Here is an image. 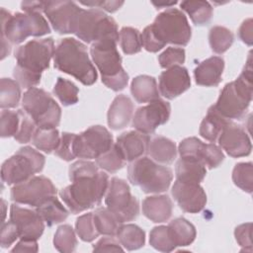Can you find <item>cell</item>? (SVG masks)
Returning <instances> with one entry per match:
<instances>
[{
	"mask_svg": "<svg viewBox=\"0 0 253 253\" xmlns=\"http://www.w3.org/2000/svg\"><path fill=\"white\" fill-rule=\"evenodd\" d=\"M149 243L154 249L161 252H171L176 248L170 237L168 227L164 225L155 226L150 231Z\"/></svg>",
	"mask_w": 253,
	"mask_h": 253,
	"instance_id": "obj_42",
	"label": "cell"
},
{
	"mask_svg": "<svg viewBox=\"0 0 253 253\" xmlns=\"http://www.w3.org/2000/svg\"><path fill=\"white\" fill-rule=\"evenodd\" d=\"M10 220L16 225L20 238L24 240H38L44 229L43 220L36 211L15 204L10 208Z\"/></svg>",
	"mask_w": 253,
	"mask_h": 253,
	"instance_id": "obj_17",
	"label": "cell"
},
{
	"mask_svg": "<svg viewBox=\"0 0 253 253\" xmlns=\"http://www.w3.org/2000/svg\"><path fill=\"white\" fill-rule=\"evenodd\" d=\"M124 249L120 246V244L111 236L101 238L94 246L93 251L95 252H117L123 251Z\"/></svg>",
	"mask_w": 253,
	"mask_h": 253,
	"instance_id": "obj_53",
	"label": "cell"
},
{
	"mask_svg": "<svg viewBox=\"0 0 253 253\" xmlns=\"http://www.w3.org/2000/svg\"><path fill=\"white\" fill-rule=\"evenodd\" d=\"M2 40V56L1 58H5V56H7L9 53H10V50H11V44L10 42L5 39V38H1Z\"/></svg>",
	"mask_w": 253,
	"mask_h": 253,
	"instance_id": "obj_58",
	"label": "cell"
},
{
	"mask_svg": "<svg viewBox=\"0 0 253 253\" xmlns=\"http://www.w3.org/2000/svg\"><path fill=\"white\" fill-rule=\"evenodd\" d=\"M151 26L165 44L186 45L191 40L192 32L187 17L176 8L166 9L158 14Z\"/></svg>",
	"mask_w": 253,
	"mask_h": 253,
	"instance_id": "obj_11",
	"label": "cell"
},
{
	"mask_svg": "<svg viewBox=\"0 0 253 253\" xmlns=\"http://www.w3.org/2000/svg\"><path fill=\"white\" fill-rule=\"evenodd\" d=\"M18 238H20V236H19L18 229H17L16 225L14 224V222L9 220L8 222L2 224L1 240H0L2 248L10 247Z\"/></svg>",
	"mask_w": 253,
	"mask_h": 253,
	"instance_id": "obj_52",
	"label": "cell"
},
{
	"mask_svg": "<svg viewBox=\"0 0 253 253\" xmlns=\"http://www.w3.org/2000/svg\"><path fill=\"white\" fill-rule=\"evenodd\" d=\"M75 229L81 240L91 242L99 236V232L96 228L93 212H87L80 215L75 223Z\"/></svg>",
	"mask_w": 253,
	"mask_h": 253,
	"instance_id": "obj_43",
	"label": "cell"
},
{
	"mask_svg": "<svg viewBox=\"0 0 253 253\" xmlns=\"http://www.w3.org/2000/svg\"><path fill=\"white\" fill-rule=\"evenodd\" d=\"M73 34L87 43H94L107 39L119 41L117 23L99 9H82Z\"/></svg>",
	"mask_w": 253,
	"mask_h": 253,
	"instance_id": "obj_9",
	"label": "cell"
},
{
	"mask_svg": "<svg viewBox=\"0 0 253 253\" xmlns=\"http://www.w3.org/2000/svg\"><path fill=\"white\" fill-rule=\"evenodd\" d=\"M218 143L231 157H243L250 154L252 145L247 132L238 125L229 121L218 135Z\"/></svg>",
	"mask_w": 253,
	"mask_h": 253,
	"instance_id": "obj_18",
	"label": "cell"
},
{
	"mask_svg": "<svg viewBox=\"0 0 253 253\" xmlns=\"http://www.w3.org/2000/svg\"><path fill=\"white\" fill-rule=\"evenodd\" d=\"M233 41V34L225 27L214 26L210 30L209 42L212 51L215 53L225 52L231 46Z\"/></svg>",
	"mask_w": 253,
	"mask_h": 253,
	"instance_id": "obj_36",
	"label": "cell"
},
{
	"mask_svg": "<svg viewBox=\"0 0 253 253\" xmlns=\"http://www.w3.org/2000/svg\"><path fill=\"white\" fill-rule=\"evenodd\" d=\"M105 203L108 210L121 224L126 221H130L138 215V201L130 194L129 186L123 179L117 177L111 179Z\"/></svg>",
	"mask_w": 253,
	"mask_h": 253,
	"instance_id": "obj_12",
	"label": "cell"
},
{
	"mask_svg": "<svg viewBox=\"0 0 253 253\" xmlns=\"http://www.w3.org/2000/svg\"><path fill=\"white\" fill-rule=\"evenodd\" d=\"M116 235L121 245L129 251L139 249L145 243L144 231L135 224H121Z\"/></svg>",
	"mask_w": 253,
	"mask_h": 253,
	"instance_id": "obj_31",
	"label": "cell"
},
{
	"mask_svg": "<svg viewBox=\"0 0 253 253\" xmlns=\"http://www.w3.org/2000/svg\"><path fill=\"white\" fill-rule=\"evenodd\" d=\"M147 152L154 161L162 164H170L176 158L177 149L171 139L164 136H156L149 141Z\"/></svg>",
	"mask_w": 253,
	"mask_h": 253,
	"instance_id": "obj_28",
	"label": "cell"
},
{
	"mask_svg": "<svg viewBox=\"0 0 253 253\" xmlns=\"http://www.w3.org/2000/svg\"><path fill=\"white\" fill-rule=\"evenodd\" d=\"M150 138L147 134L130 130L122 133L117 138V146L126 161H133L147 151Z\"/></svg>",
	"mask_w": 253,
	"mask_h": 253,
	"instance_id": "obj_21",
	"label": "cell"
},
{
	"mask_svg": "<svg viewBox=\"0 0 253 253\" xmlns=\"http://www.w3.org/2000/svg\"><path fill=\"white\" fill-rule=\"evenodd\" d=\"M207 174L205 164L193 158H180L176 164V177L178 181L200 184Z\"/></svg>",
	"mask_w": 253,
	"mask_h": 253,
	"instance_id": "obj_25",
	"label": "cell"
},
{
	"mask_svg": "<svg viewBox=\"0 0 253 253\" xmlns=\"http://www.w3.org/2000/svg\"><path fill=\"white\" fill-rule=\"evenodd\" d=\"M36 124L33 122L31 118L27 116V114L21 111V124L17 133L15 134L14 138L20 143H27L29 142L36 131Z\"/></svg>",
	"mask_w": 253,
	"mask_h": 253,
	"instance_id": "obj_49",
	"label": "cell"
},
{
	"mask_svg": "<svg viewBox=\"0 0 253 253\" xmlns=\"http://www.w3.org/2000/svg\"><path fill=\"white\" fill-rule=\"evenodd\" d=\"M71 185L62 189L60 198L72 213H79L99 206L107 193L109 177L105 172L74 177Z\"/></svg>",
	"mask_w": 253,
	"mask_h": 253,
	"instance_id": "obj_2",
	"label": "cell"
},
{
	"mask_svg": "<svg viewBox=\"0 0 253 253\" xmlns=\"http://www.w3.org/2000/svg\"><path fill=\"white\" fill-rule=\"evenodd\" d=\"M130 92L137 103H150L159 99L156 80L148 75L136 76L131 82Z\"/></svg>",
	"mask_w": 253,
	"mask_h": 253,
	"instance_id": "obj_26",
	"label": "cell"
},
{
	"mask_svg": "<svg viewBox=\"0 0 253 253\" xmlns=\"http://www.w3.org/2000/svg\"><path fill=\"white\" fill-rule=\"evenodd\" d=\"M127 176L129 182L144 193L158 194L169 188L173 172L169 167L159 165L148 157H139L129 164Z\"/></svg>",
	"mask_w": 253,
	"mask_h": 253,
	"instance_id": "obj_7",
	"label": "cell"
},
{
	"mask_svg": "<svg viewBox=\"0 0 253 253\" xmlns=\"http://www.w3.org/2000/svg\"><path fill=\"white\" fill-rule=\"evenodd\" d=\"M54 95L63 106H71L78 102V87L71 81L59 77L53 88Z\"/></svg>",
	"mask_w": 253,
	"mask_h": 253,
	"instance_id": "obj_40",
	"label": "cell"
},
{
	"mask_svg": "<svg viewBox=\"0 0 253 253\" xmlns=\"http://www.w3.org/2000/svg\"><path fill=\"white\" fill-rule=\"evenodd\" d=\"M252 223L247 222L238 225L234 230V235L237 243L243 248V250L252 251V239H251Z\"/></svg>",
	"mask_w": 253,
	"mask_h": 253,
	"instance_id": "obj_51",
	"label": "cell"
},
{
	"mask_svg": "<svg viewBox=\"0 0 253 253\" xmlns=\"http://www.w3.org/2000/svg\"><path fill=\"white\" fill-rule=\"evenodd\" d=\"M49 33L50 28L40 12L12 15L4 8L1 9V38L10 43L19 44L28 37H42Z\"/></svg>",
	"mask_w": 253,
	"mask_h": 253,
	"instance_id": "obj_6",
	"label": "cell"
},
{
	"mask_svg": "<svg viewBox=\"0 0 253 253\" xmlns=\"http://www.w3.org/2000/svg\"><path fill=\"white\" fill-rule=\"evenodd\" d=\"M54 42L51 38L32 40L15 50L17 65L13 76L20 86L32 88L41 82L42 72L49 67L54 55Z\"/></svg>",
	"mask_w": 253,
	"mask_h": 253,
	"instance_id": "obj_1",
	"label": "cell"
},
{
	"mask_svg": "<svg viewBox=\"0 0 253 253\" xmlns=\"http://www.w3.org/2000/svg\"><path fill=\"white\" fill-rule=\"evenodd\" d=\"M158 61L162 68H169L179 65L185 61V50L180 47H167L158 56Z\"/></svg>",
	"mask_w": 253,
	"mask_h": 253,
	"instance_id": "obj_48",
	"label": "cell"
},
{
	"mask_svg": "<svg viewBox=\"0 0 253 253\" xmlns=\"http://www.w3.org/2000/svg\"><path fill=\"white\" fill-rule=\"evenodd\" d=\"M182 10H184L191 18L192 22L198 26H204L208 24L212 16V7L207 1H183L180 4Z\"/></svg>",
	"mask_w": 253,
	"mask_h": 253,
	"instance_id": "obj_32",
	"label": "cell"
},
{
	"mask_svg": "<svg viewBox=\"0 0 253 253\" xmlns=\"http://www.w3.org/2000/svg\"><path fill=\"white\" fill-rule=\"evenodd\" d=\"M141 35V43L143 47L150 52H157L158 50L162 49L166 44L158 38V36L155 34L154 30L152 29V26H147L143 31Z\"/></svg>",
	"mask_w": 253,
	"mask_h": 253,
	"instance_id": "obj_50",
	"label": "cell"
},
{
	"mask_svg": "<svg viewBox=\"0 0 253 253\" xmlns=\"http://www.w3.org/2000/svg\"><path fill=\"white\" fill-rule=\"evenodd\" d=\"M170 237L176 247L188 246L196 238V228L186 218L178 217L167 225Z\"/></svg>",
	"mask_w": 253,
	"mask_h": 253,
	"instance_id": "obj_27",
	"label": "cell"
},
{
	"mask_svg": "<svg viewBox=\"0 0 253 253\" xmlns=\"http://www.w3.org/2000/svg\"><path fill=\"white\" fill-rule=\"evenodd\" d=\"M177 2H171V3H155V2H152L153 5H155L158 9H160V7H170L172 5H175Z\"/></svg>",
	"mask_w": 253,
	"mask_h": 253,
	"instance_id": "obj_59",
	"label": "cell"
},
{
	"mask_svg": "<svg viewBox=\"0 0 253 253\" xmlns=\"http://www.w3.org/2000/svg\"><path fill=\"white\" fill-rule=\"evenodd\" d=\"M252 66L251 56L239 77L227 83L220 92L214 109L225 119H242L252 100Z\"/></svg>",
	"mask_w": 253,
	"mask_h": 253,
	"instance_id": "obj_4",
	"label": "cell"
},
{
	"mask_svg": "<svg viewBox=\"0 0 253 253\" xmlns=\"http://www.w3.org/2000/svg\"><path fill=\"white\" fill-rule=\"evenodd\" d=\"M53 245L56 250L63 253H70L76 249L77 239L73 228L69 224L60 225L53 238Z\"/></svg>",
	"mask_w": 253,
	"mask_h": 253,
	"instance_id": "obj_38",
	"label": "cell"
},
{
	"mask_svg": "<svg viewBox=\"0 0 253 253\" xmlns=\"http://www.w3.org/2000/svg\"><path fill=\"white\" fill-rule=\"evenodd\" d=\"M205 143L197 137H187L179 144V153L182 158H193L201 160L202 151Z\"/></svg>",
	"mask_w": 253,
	"mask_h": 253,
	"instance_id": "obj_45",
	"label": "cell"
},
{
	"mask_svg": "<svg viewBox=\"0 0 253 253\" xmlns=\"http://www.w3.org/2000/svg\"><path fill=\"white\" fill-rule=\"evenodd\" d=\"M81 8L72 1H45L43 12L53 30L59 34H73Z\"/></svg>",
	"mask_w": 253,
	"mask_h": 253,
	"instance_id": "obj_15",
	"label": "cell"
},
{
	"mask_svg": "<svg viewBox=\"0 0 253 253\" xmlns=\"http://www.w3.org/2000/svg\"><path fill=\"white\" fill-rule=\"evenodd\" d=\"M23 108L26 114L40 128H55L60 123L61 109L49 93L32 87L23 95Z\"/></svg>",
	"mask_w": 253,
	"mask_h": 253,
	"instance_id": "obj_8",
	"label": "cell"
},
{
	"mask_svg": "<svg viewBox=\"0 0 253 253\" xmlns=\"http://www.w3.org/2000/svg\"><path fill=\"white\" fill-rule=\"evenodd\" d=\"M170 111L171 107L168 102L157 99L136 110L132 120V126L137 131L150 134L159 126L164 125L169 120Z\"/></svg>",
	"mask_w": 253,
	"mask_h": 253,
	"instance_id": "obj_16",
	"label": "cell"
},
{
	"mask_svg": "<svg viewBox=\"0 0 253 253\" xmlns=\"http://www.w3.org/2000/svg\"><path fill=\"white\" fill-rule=\"evenodd\" d=\"M224 159V155L221 149L214 143H205L201 160L210 169L217 167Z\"/></svg>",
	"mask_w": 253,
	"mask_h": 253,
	"instance_id": "obj_47",
	"label": "cell"
},
{
	"mask_svg": "<svg viewBox=\"0 0 253 253\" xmlns=\"http://www.w3.org/2000/svg\"><path fill=\"white\" fill-rule=\"evenodd\" d=\"M120 43L126 54H134L141 50V35L138 30L131 27H124L119 34Z\"/></svg>",
	"mask_w": 253,
	"mask_h": 253,
	"instance_id": "obj_39",
	"label": "cell"
},
{
	"mask_svg": "<svg viewBox=\"0 0 253 253\" xmlns=\"http://www.w3.org/2000/svg\"><path fill=\"white\" fill-rule=\"evenodd\" d=\"M238 35L240 40L245 42L248 45L252 44V19L249 18L247 20H245L238 31Z\"/></svg>",
	"mask_w": 253,
	"mask_h": 253,
	"instance_id": "obj_55",
	"label": "cell"
},
{
	"mask_svg": "<svg viewBox=\"0 0 253 253\" xmlns=\"http://www.w3.org/2000/svg\"><path fill=\"white\" fill-rule=\"evenodd\" d=\"M36 211L48 226L64 221L68 216V211L63 207L56 196H53L45 203L38 207Z\"/></svg>",
	"mask_w": 253,
	"mask_h": 253,
	"instance_id": "obj_30",
	"label": "cell"
},
{
	"mask_svg": "<svg viewBox=\"0 0 253 253\" xmlns=\"http://www.w3.org/2000/svg\"><path fill=\"white\" fill-rule=\"evenodd\" d=\"M230 120L223 118L213 106L208 110L207 116L204 118L200 126V134L205 139L214 142L220 134L223 127Z\"/></svg>",
	"mask_w": 253,
	"mask_h": 253,
	"instance_id": "obj_29",
	"label": "cell"
},
{
	"mask_svg": "<svg viewBox=\"0 0 253 253\" xmlns=\"http://www.w3.org/2000/svg\"><path fill=\"white\" fill-rule=\"evenodd\" d=\"M125 163L126 160L116 143H114L108 151L96 158V164L98 167L110 173H115L122 169L125 166Z\"/></svg>",
	"mask_w": 253,
	"mask_h": 253,
	"instance_id": "obj_37",
	"label": "cell"
},
{
	"mask_svg": "<svg viewBox=\"0 0 253 253\" xmlns=\"http://www.w3.org/2000/svg\"><path fill=\"white\" fill-rule=\"evenodd\" d=\"M75 133L70 132H62L60 137V142L58 147L55 149V155L65 161H71L76 158L74 143L76 138Z\"/></svg>",
	"mask_w": 253,
	"mask_h": 253,
	"instance_id": "obj_46",
	"label": "cell"
},
{
	"mask_svg": "<svg viewBox=\"0 0 253 253\" xmlns=\"http://www.w3.org/2000/svg\"><path fill=\"white\" fill-rule=\"evenodd\" d=\"M113 136L102 126H93L76 135L74 150L76 157L98 158L113 146Z\"/></svg>",
	"mask_w": 253,
	"mask_h": 253,
	"instance_id": "obj_14",
	"label": "cell"
},
{
	"mask_svg": "<svg viewBox=\"0 0 253 253\" xmlns=\"http://www.w3.org/2000/svg\"><path fill=\"white\" fill-rule=\"evenodd\" d=\"M0 107L2 109L15 108L21 98L20 84L13 79L2 78L0 81Z\"/></svg>",
	"mask_w": 253,
	"mask_h": 253,
	"instance_id": "obj_35",
	"label": "cell"
},
{
	"mask_svg": "<svg viewBox=\"0 0 253 253\" xmlns=\"http://www.w3.org/2000/svg\"><path fill=\"white\" fill-rule=\"evenodd\" d=\"M173 210L171 199L166 195L147 197L142 202V213L153 222L167 221Z\"/></svg>",
	"mask_w": 253,
	"mask_h": 253,
	"instance_id": "obj_24",
	"label": "cell"
},
{
	"mask_svg": "<svg viewBox=\"0 0 253 253\" xmlns=\"http://www.w3.org/2000/svg\"><path fill=\"white\" fill-rule=\"evenodd\" d=\"M53 196H56V188L44 176H33L25 182L16 184L11 190V199L14 202L35 208Z\"/></svg>",
	"mask_w": 253,
	"mask_h": 253,
	"instance_id": "obj_13",
	"label": "cell"
},
{
	"mask_svg": "<svg viewBox=\"0 0 253 253\" xmlns=\"http://www.w3.org/2000/svg\"><path fill=\"white\" fill-rule=\"evenodd\" d=\"M33 144L45 153L55 151L60 142L59 132L56 128H40L38 127L32 138Z\"/></svg>",
	"mask_w": 253,
	"mask_h": 253,
	"instance_id": "obj_33",
	"label": "cell"
},
{
	"mask_svg": "<svg viewBox=\"0 0 253 253\" xmlns=\"http://www.w3.org/2000/svg\"><path fill=\"white\" fill-rule=\"evenodd\" d=\"M117 42L107 39L92 43L90 52L93 61L101 72L102 82L114 91L126 87L128 75L122 66V57L117 49Z\"/></svg>",
	"mask_w": 253,
	"mask_h": 253,
	"instance_id": "obj_5",
	"label": "cell"
},
{
	"mask_svg": "<svg viewBox=\"0 0 253 253\" xmlns=\"http://www.w3.org/2000/svg\"><path fill=\"white\" fill-rule=\"evenodd\" d=\"M234 184L249 194L253 190V166L251 162H241L234 166L232 171Z\"/></svg>",
	"mask_w": 253,
	"mask_h": 253,
	"instance_id": "obj_41",
	"label": "cell"
},
{
	"mask_svg": "<svg viewBox=\"0 0 253 253\" xmlns=\"http://www.w3.org/2000/svg\"><path fill=\"white\" fill-rule=\"evenodd\" d=\"M44 162L42 154L31 146H24L4 161L1 167V179L8 185L25 182L34 174L41 172Z\"/></svg>",
	"mask_w": 253,
	"mask_h": 253,
	"instance_id": "obj_10",
	"label": "cell"
},
{
	"mask_svg": "<svg viewBox=\"0 0 253 253\" xmlns=\"http://www.w3.org/2000/svg\"><path fill=\"white\" fill-rule=\"evenodd\" d=\"M224 60L219 56H211L202 61L194 70L196 83L201 86L214 87L221 81Z\"/></svg>",
	"mask_w": 253,
	"mask_h": 253,
	"instance_id": "obj_22",
	"label": "cell"
},
{
	"mask_svg": "<svg viewBox=\"0 0 253 253\" xmlns=\"http://www.w3.org/2000/svg\"><path fill=\"white\" fill-rule=\"evenodd\" d=\"M94 222L100 234L114 236L117 234L121 223L117 220L115 215L108 210V208H99L93 212Z\"/></svg>",
	"mask_w": 253,
	"mask_h": 253,
	"instance_id": "obj_34",
	"label": "cell"
},
{
	"mask_svg": "<svg viewBox=\"0 0 253 253\" xmlns=\"http://www.w3.org/2000/svg\"><path fill=\"white\" fill-rule=\"evenodd\" d=\"M172 196L179 207L186 212H200L206 206L207 195L204 189L195 183L176 180L172 187Z\"/></svg>",
	"mask_w": 253,
	"mask_h": 253,
	"instance_id": "obj_19",
	"label": "cell"
},
{
	"mask_svg": "<svg viewBox=\"0 0 253 253\" xmlns=\"http://www.w3.org/2000/svg\"><path fill=\"white\" fill-rule=\"evenodd\" d=\"M22 10L25 11V13L30 12H40L43 11L44 8V2L43 1H24L21 4Z\"/></svg>",
	"mask_w": 253,
	"mask_h": 253,
	"instance_id": "obj_57",
	"label": "cell"
},
{
	"mask_svg": "<svg viewBox=\"0 0 253 253\" xmlns=\"http://www.w3.org/2000/svg\"><path fill=\"white\" fill-rule=\"evenodd\" d=\"M53 63L56 69L73 76L83 85H92L97 80V71L89 58L86 45L73 38L62 39L57 43Z\"/></svg>",
	"mask_w": 253,
	"mask_h": 253,
	"instance_id": "obj_3",
	"label": "cell"
},
{
	"mask_svg": "<svg viewBox=\"0 0 253 253\" xmlns=\"http://www.w3.org/2000/svg\"><path fill=\"white\" fill-rule=\"evenodd\" d=\"M81 4L85 6H90V7H99L102 8L108 12H115L119 10L123 4L124 1H98V2H81Z\"/></svg>",
	"mask_w": 253,
	"mask_h": 253,
	"instance_id": "obj_54",
	"label": "cell"
},
{
	"mask_svg": "<svg viewBox=\"0 0 253 253\" xmlns=\"http://www.w3.org/2000/svg\"><path fill=\"white\" fill-rule=\"evenodd\" d=\"M39 247L37 240L21 239L11 250V252H38Z\"/></svg>",
	"mask_w": 253,
	"mask_h": 253,
	"instance_id": "obj_56",
	"label": "cell"
},
{
	"mask_svg": "<svg viewBox=\"0 0 253 253\" xmlns=\"http://www.w3.org/2000/svg\"><path fill=\"white\" fill-rule=\"evenodd\" d=\"M21 124V110L13 112L9 110H3L1 112V130L2 137L15 136Z\"/></svg>",
	"mask_w": 253,
	"mask_h": 253,
	"instance_id": "obj_44",
	"label": "cell"
},
{
	"mask_svg": "<svg viewBox=\"0 0 253 253\" xmlns=\"http://www.w3.org/2000/svg\"><path fill=\"white\" fill-rule=\"evenodd\" d=\"M133 104L126 95H118L108 111V125L113 129L126 127L132 116Z\"/></svg>",
	"mask_w": 253,
	"mask_h": 253,
	"instance_id": "obj_23",
	"label": "cell"
},
{
	"mask_svg": "<svg viewBox=\"0 0 253 253\" xmlns=\"http://www.w3.org/2000/svg\"><path fill=\"white\" fill-rule=\"evenodd\" d=\"M191 86V78L187 68L174 65L167 68L159 76L160 94L167 99H174L187 91Z\"/></svg>",
	"mask_w": 253,
	"mask_h": 253,
	"instance_id": "obj_20",
	"label": "cell"
}]
</instances>
